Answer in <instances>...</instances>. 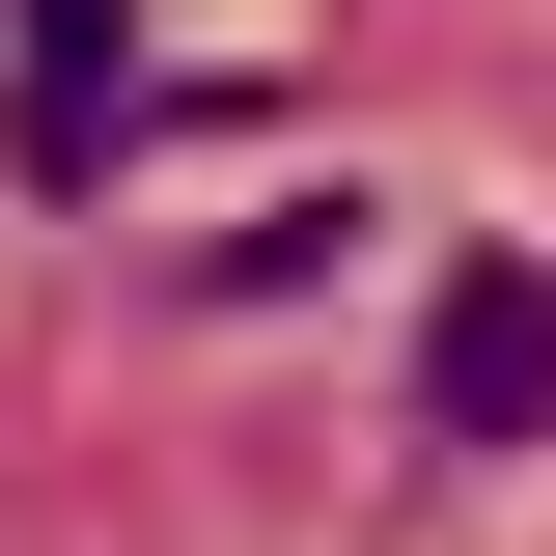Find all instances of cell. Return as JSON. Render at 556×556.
<instances>
[{
  "mask_svg": "<svg viewBox=\"0 0 556 556\" xmlns=\"http://www.w3.org/2000/svg\"><path fill=\"white\" fill-rule=\"evenodd\" d=\"M28 167H56V195L112 167V0H28Z\"/></svg>",
  "mask_w": 556,
  "mask_h": 556,
  "instance_id": "cell-2",
  "label": "cell"
},
{
  "mask_svg": "<svg viewBox=\"0 0 556 556\" xmlns=\"http://www.w3.org/2000/svg\"><path fill=\"white\" fill-rule=\"evenodd\" d=\"M529 417H556V278L473 251L445 306H417V445H529Z\"/></svg>",
  "mask_w": 556,
  "mask_h": 556,
  "instance_id": "cell-1",
  "label": "cell"
}]
</instances>
